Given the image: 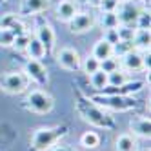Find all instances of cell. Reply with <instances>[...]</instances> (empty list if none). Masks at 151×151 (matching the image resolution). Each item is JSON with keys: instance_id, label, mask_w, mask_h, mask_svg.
Here are the masks:
<instances>
[{"instance_id": "cell-1", "label": "cell", "mask_w": 151, "mask_h": 151, "mask_svg": "<svg viewBox=\"0 0 151 151\" xmlns=\"http://www.w3.org/2000/svg\"><path fill=\"white\" fill-rule=\"evenodd\" d=\"M75 107H77V113L82 116V120H86L95 127H100V129H115L116 127L115 118L104 107L96 106L80 89H75Z\"/></svg>"}, {"instance_id": "cell-2", "label": "cell", "mask_w": 151, "mask_h": 151, "mask_svg": "<svg viewBox=\"0 0 151 151\" xmlns=\"http://www.w3.org/2000/svg\"><path fill=\"white\" fill-rule=\"evenodd\" d=\"M69 131V126L68 124H62V126H53V127H40L31 135L29 140V146L33 151H47L55 146L60 138H64Z\"/></svg>"}, {"instance_id": "cell-3", "label": "cell", "mask_w": 151, "mask_h": 151, "mask_svg": "<svg viewBox=\"0 0 151 151\" xmlns=\"http://www.w3.org/2000/svg\"><path fill=\"white\" fill-rule=\"evenodd\" d=\"M89 99L96 106L111 111H131L138 106V102L131 95H93Z\"/></svg>"}, {"instance_id": "cell-4", "label": "cell", "mask_w": 151, "mask_h": 151, "mask_svg": "<svg viewBox=\"0 0 151 151\" xmlns=\"http://www.w3.org/2000/svg\"><path fill=\"white\" fill-rule=\"evenodd\" d=\"M53 106H55V100H53V96L46 91L42 89H35L31 91L26 100L22 104V107H26L27 111H33V113H38V115H46L53 109Z\"/></svg>"}, {"instance_id": "cell-5", "label": "cell", "mask_w": 151, "mask_h": 151, "mask_svg": "<svg viewBox=\"0 0 151 151\" xmlns=\"http://www.w3.org/2000/svg\"><path fill=\"white\" fill-rule=\"evenodd\" d=\"M29 78L26 77L24 71H11L0 75V89L6 91L7 95H20L27 89Z\"/></svg>"}, {"instance_id": "cell-6", "label": "cell", "mask_w": 151, "mask_h": 151, "mask_svg": "<svg viewBox=\"0 0 151 151\" xmlns=\"http://www.w3.org/2000/svg\"><path fill=\"white\" fill-rule=\"evenodd\" d=\"M142 9H144V6H140L138 0H120V4H118L116 11H115L116 18H118V26L135 27V22Z\"/></svg>"}, {"instance_id": "cell-7", "label": "cell", "mask_w": 151, "mask_h": 151, "mask_svg": "<svg viewBox=\"0 0 151 151\" xmlns=\"http://www.w3.org/2000/svg\"><path fill=\"white\" fill-rule=\"evenodd\" d=\"M57 62H58V66L62 69H66V71H78L80 64H82V58H80L77 49L66 46L57 53Z\"/></svg>"}, {"instance_id": "cell-8", "label": "cell", "mask_w": 151, "mask_h": 151, "mask_svg": "<svg viewBox=\"0 0 151 151\" xmlns=\"http://www.w3.org/2000/svg\"><path fill=\"white\" fill-rule=\"evenodd\" d=\"M96 24V20H95V15L91 13H77L69 22H68V27L71 33L75 35H82V33H88V31H91Z\"/></svg>"}, {"instance_id": "cell-9", "label": "cell", "mask_w": 151, "mask_h": 151, "mask_svg": "<svg viewBox=\"0 0 151 151\" xmlns=\"http://www.w3.org/2000/svg\"><path fill=\"white\" fill-rule=\"evenodd\" d=\"M24 73H26V77H27L29 80L37 82L38 86H47V82H49L47 71H46L44 64H42L40 60L29 58V60L26 62V66H24Z\"/></svg>"}, {"instance_id": "cell-10", "label": "cell", "mask_w": 151, "mask_h": 151, "mask_svg": "<svg viewBox=\"0 0 151 151\" xmlns=\"http://www.w3.org/2000/svg\"><path fill=\"white\" fill-rule=\"evenodd\" d=\"M35 38H37V40H38L44 47H46V53H51V51H53V47H55V42H57L55 29H53L47 22H40V24L37 26Z\"/></svg>"}, {"instance_id": "cell-11", "label": "cell", "mask_w": 151, "mask_h": 151, "mask_svg": "<svg viewBox=\"0 0 151 151\" xmlns=\"http://www.w3.org/2000/svg\"><path fill=\"white\" fill-rule=\"evenodd\" d=\"M51 6V0H22L18 9V17H31L47 11Z\"/></svg>"}, {"instance_id": "cell-12", "label": "cell", "mask_w": 151, "mask_h": 151, "mask_svg": "<svg viewBox=\"0 0 151 151\" xmlns=\"http://www.w3.org/2000/svg\"><path fill=\"white\" fill-rule=\"evenodd\" d=\"M120 62V69H124L126 73H135V71H142L144 66H142V51H137V49H131L129 53H126L124 57L118 58Z\"/></svg>"}, {"instance_id": "cell-13", "label": "cell", "mask_w": 151, "mask_h": 151, "mask_svg": "<svg viewBox=\"0 0 151 151\" xmlns=\"http://www.w3.org/2000/svg\"><path fill=\"white\" fill-rule=\"evenodd\" d=\"M57 18L62 20V22H69V20L78 13V6L73 2V0H60V2L57 4Z\"/></svg>"}, {"instance_id": "cell-14", "label": "cell", "mask_w": 151, "mask_h": 151, "mask_svg": "<svg viewBox=\"0 0 151 151\" xmlns=\"http://www.w3.org/2000/svg\"><path fill=\"white\" fill-rule=\"evenodd\" d=\"M129 129L133 131V135L142 137V138H149L151 135V120L147 116H137L129 122Z\"/></svg>"}, {"instance_id": "cell-15", "label": "cell", "mask_w": 151, "mask_h": 151, "mask_svg": "<svg viewBox=\"0 0 151 151\" xmlns=\"http://www.w3.org/2000/svg\"><path fill=\"white\" fill-rule=\"evenodd\" d=\"M115 149L116 151H138V142L131 133H122L115 140Z\"/></svg>"}, {"instance_id": "cell-16", "label": "cell", "mask_w": 151, "mask_h": 151, "mask_svg": "<svg viewBox=\"0 0 151 151\" xmlns=\"http://www.w3.org/2000/svg\"><path fill=\"white\" fill-rule=\"evenodd\" d=\"M133 47L137 51H149V44H151V35L149 29H135L133 35Z\"/></svg>"}, {"instance_id": "cell-17", "label": "cell", "mask_w": 151, "mask_h": 151, "mask_svg": "<svg viewBox=\"0 0 151 151\" xmlns=\"http://www.w3.org/2000/svg\"><path fill=\"white\" fill-rule=\"evenodd\" d=\"M91 57H95L99 62L104 60V58H107V57H113V46L107 44L104 38L96 40L95 46H93V49H91Z\"/></svg>"}, {"instance_id": "cell-18", "label": "cell", "mask_w": 151, "mask_h": 151, "mask_svg": "<svg viewBox=\"0 0 151 151\" xmlns=\"http://www.w3.org/2000/svg\"><path fill=\"white\" fill-rule=\"evenodd\" d=\"M26 53H27V57H29V58L40 60V58H44V57H46V47L42 46L35 37H31L29 44H27V47H26Z\"/></svg>"}, {"instance_id": "cell-19", "label": "cell", "mask_w": 151, "mask_h": 151, "mask_svg": "<svg viewBox=\"0 0 151 151\" xmlns=\"http://www.w3.org/2000/svg\"><path fill=\"white\" fill-rule=\"evenodd\" d=\"M89 84H91V88H93V89L102 91L106 86H107V73H104L102 69L95 71L93 75H89Z\"/></svg>"}, {"instance_id": "cell-20", "label": "cell", "mask_w": 151, "mask_h": 151, "mask_svg": "<svg viewBox=\"0 0 151 151\" xmlns=\"http://www.w3.org/2000/svg\"><path fill=\"white\" fill-rule=\"evenodd\" d=\"M80 146L86 147V149H95L100 146V137L99 133L95 131H86L82 137H80Z\"/></svg>"}, {"instance_id": "cell-21", "label": "cell", "mask_w": 151, "mask_h": 151, "mask_svg": "<svg viewBox=\"0 0 151 151\" xmlns=\"http://www.w3.org/2000/svg\"><path fill=\"white\" fill-rule=\"evenodd\" d=\"M126 82H129V77L124 69H116L107 75V86H122Z\"/></svg>"}, {"instance_id": "cell-22", "label": "cell", "mask_w": 151, "mask_h": 151, "mask_svg": "<svg viewBox=\"0 0 151 151\" xmlns=\"http://www.w3.org/2000/svg\"><path fill=\"white\" fill-rule=\"evenodd\" d=\"M80 69L86 73V75H88V77H89V75H93L95 71H99L100 69V62L99 60H96L95 57H86L84 60H82V64H80Z\"/></svg>"}, {"instance_id": "cell-23", "label": "cell", "mask_w": 151, "mask_h": 151, "mask_svg": "<svg viewBox=\"0 0 151 151\" xmlns=\"http://www.w3.org/2000/svg\"><path fill=\"white\" fill-rule=\"evenodd\" d=\"M131 49H135L131 40H118L116 44H113V57L120 58V57L126 55V53H129Z\"/></svg>"}, {"instance_id": "cell-24", "label": "cell", "mask_w": 151, "mask_h": 151, "mask_svg": "<svg viewBox=\"0 0 151 151\" xmlns=\"http://www.w3.org/2000/svg\"><path fill=\"white\" fill-rule=\"evenodd\" d=\"M100 69L104 71V73H113V71H116V69H120V62H118V58L116 57H107V58H104V60H100Z\"/></svg>"}, {"instance_id": "cell-25", "label": "cell", "mask_w": 151, "mask_h": 151, "mask_svg": "<svg viewBox=\"0 0 151 151\" xmlns=\"http://www.w3.org/2000/svg\"><path fill=\"white\" fill-rule=\"evenodd\" d=\"M100 26H102V29H115V27H118L116 13H102V17H100Z\"/></svg>"}, {"instance_id": "cell-26", "label": "cell", "mask_w": 151, "mask_h": 151, "mask_svg": "<svg viewBox=\"0 0 151 151\" xmlns=\"http://www.w3.org/2000/svg\"><path fill=\"white\" fill-rule=\"evenodd\" d=\"M149 24H151V18H149V9H142L135 22V29H149Z\"/></svg>"}, {"instance_id": "cell-27", "label": "cell", "mask_w": 151, "mask_h": 151, "mask_svg": "<svg viewBox=\"0 0 151 151\" xmlns=\"http://www.w3.org/2000/svg\"><path fill=\"white\" fill-rule=\"evenodd\" d=\"M15 35L9 29H0V47H13Z\"/></svg>"}, {"instance_id": "cell-28", "label": "cell", "mask_w": 151, "mask_h": 151, "mask_svg": "<svg viewBox=\"0 0 151 151\" xmlns=\"http://www.w3.org/2000/svg\"><path fill=\"white\" fill-rule=\"evenodd\" d=\"M116 35H118V40H133L135 27H131V26H118L116 27Z\"/></svg>"}, {"instance_id": "cell-29", "label": "cell", "mask_w": 151, "mask_h": 151, "mask_svg": "<svg viewBox=\"0 0 151 151\" xmlns=\"http://www.w3.org/2000/svg\"><path fill=\"white\" fill-rule=\"evenodd\" d=\"M29 40H31V37H29L27 33H24V35H18V37H15L13 47H15L17 51H26V47H27V44H29Z\"/></svg>"}, {"instance_id": "cell-30", "label": "cell", "mask_w": 151, "mask_h": 151, "mask_svg": "<svg viewBox=\"0 0 151 151\" xmlns=\"http://www.w3.org/2000/svg\"><path fill=\"white\" fill-rule=\"evenodd\" d=\"M118 4H120V0H102L99 7L102 9V13H115Z\"/></svg>"}, {"instance_id": "cell-31", "label": "cell", "mask_w": 151, "mask_h": 151, "mask_svg": "<svg viewBox=\"0 0 151 151\" xmlns=\"http://www.w3.org/2000/svg\"><path fill=\"white\" fill-rule=\"evenodd\" d=\"M18 18L17 13H6L0 17V29H9V26H11L15 20Z\"/></svg>"}, {"instance_id": "cell-32", "label": "cell", "mask_w": 151, "mask_h": 151, "mask_svg": "<svg viewBox=\"0 0 151 151\" xmlns=\"http://www.w3.org/2000/svg\"><path fill=\"white\" fill-rule=\"evenodd\" d=\"M104 40L107 44H116L118 42V35H116V27L115 29H104Z\"/></svg>"}, {"instance_id": "cell-33", "label": "cell", "mask_w": 151, "mask_h": 151, "mask_svg": "<svg viewBox=\"0 0 151 151\" xmlns=\"http://www.w3.org/2000/svg\"><path fill=\"white\" fill-rule=\"evenodd\" d=\"M47 151H75V149L69 147V146H53V147L47 149Z\"/></svg>"}, {"instance_id": "cell-34", "label": "cell", "mask_w": 151, "mask_h": 151, "mask_svg": "<svg viewBox=\"0 0 151 151\" xmlns=\"http://www.w3.org/2000/svg\"><path fill=\"white\" fill-rule=\"evenodd\" d=\"M88 2H89L91 6H96V7H99V4L102 2V0H88Z\"/></svg>"}, {"instance_id": "cell-35", "label": "cell", "mask_w": 151, "mask_h": 151, "mask_svg": "<svg viewBox=\"0 0 151 151\" xmlns=\"http://www.w3.org/2000/svg\"><path fill=\"white\" fill-rule=\"evenodd\" d=\"M4 2H6V0H0V4H4Z\"/></svg>"}, {"instance_id": "cell-36", "label": "cell", "mask_w": 151, "mask_h": 151, "mask_svg": "<svg viewBox=\"0 0 151 151\" xmlns=\"http://www.w3.org/2000/svg\"><path fill=\"white\" fill-rule=\"evenodd\" d=\"M147 151H149V149H147Z\"/></svg>"}]
</instances>
